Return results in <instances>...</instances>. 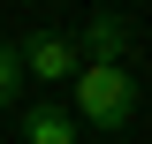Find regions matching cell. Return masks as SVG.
<instances>
[{"label":"cell","instance_id":"5","mask_svg":"<svg viewBox=\"0 0 152 144\" xmlns=\"http://www.w3.org/2000/svg\"><path fill=\"white\" fill-rule=\"evenodd\" d=\"M15 84H23V68H15V46H0V114L15 106Z\"/></svg>","mask_w":152,"mask_h":144},{"label":"cell","instance_id":"4","mask_svg":"<svg viewBox=\"0 0 152 144\" xmlns=\"http://www.w3.org/2000/svg\"><path fill=\"white\" fill-rule=\"evenodd\" d=\"M15 129H23V144H76V114H69V106H53V99L23 106V114H15Z\"/></svg>","mask_w":152,"mask_h":144},{"label":"cell","instance_id":"3","mask_svg":"<svg viewBox=\"0 0 152 144\" xmlns=\"http://www.w3.org/2000/svg\"><path fill=\"white\" fill-rule=\"evenodd\" d=\"M129 53H137V31H129L122 15H107V8L84 15V31H76V61H107V68H122Z\"/></svg>","mask_w":152,"mask_h":144},{"label":"cell","instance_id":"2","mask_svg":"<svg viewBox=\"0 0 152 144\" xmlns=\"http://www.w3.org/2000/svg\"><path fill=\"white\" fill-rule=\"evenodd\" d=\"M15 68L38 76V84H69L84 61H76V38H69V31H31V38L15 46Z\"/></svg>","mask_w":152,"mask_h":144},{"label":"cell","instance_id":"1","mask_svg":"<svg viewBox=\"0 0 152 144\" xmlns=\"http://www.w3.org/2000/svg\"><path fill=\"white\" fill-rule=\"evenodd\" d=\"M137 121V76L107 68V61H84L76 68V129H129Z\"/></svg>","mask_w":152,"mask_h":144}]
</instances>
